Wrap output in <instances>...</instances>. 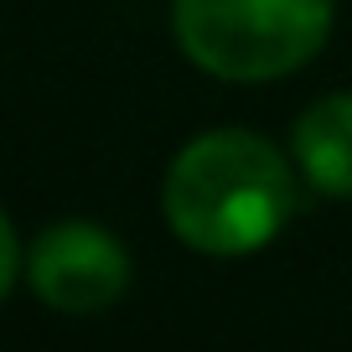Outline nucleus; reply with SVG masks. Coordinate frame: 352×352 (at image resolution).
Returning <instances> with one entry per match:
<instances>
[{"label": "nucleus", "mask_w": 352, "mask_h": 352, "mask_svg": "<svg viewBox=\"0 0 352 352\" xmlns=\"http://www.w3.org/2000/svg\"><path fill=\"white\" fill-rule=\"evenodd\" d=\"M161 212L187 249L239 259L275 239L296 212V176L275 140L254 130H208L176 151Z\"/></svg>", "instance_id": "f257e3e1"}, {"label": "nucleus", "mask_w": 352, "mask_h": 352, "mask_svg": "<svg viewBox=\"0 0 352 352\" xmlns=\"http://www.w3.org/2000/svg\"><path fill=\"white\" fill-rule=\"evenodd\" d=\"M26 280L57 316H99L130 290V249L88 218H63L26 249Z\"/></svg>", "instance_id": "7ed1b4c3"}, {"label": "nucleus", "mask_w": 352, "mask_h": 352, "mask_svg": "<svg viewBox=\"0 0 352 352\" xmlns=\"http://www.w3.org/2000/svg\"><path fill=\"white\" fill-rule=\"evenodd\" d=\"M296 166L321 197H352V94H327L296 120Z\"/></svg>", "instance_id": "20e7f679"}, {"label": "nucleus", "mask_w": 352, "mask_h": 352, "mask_svg": "<svg viewBox=\"0 0 352 352\" xmlns=\"http://www.w3.org/2000/svg\"><path fill=\"white\" fill-rule=\"evenodd\" d=\"M337 0H171L176 47L223 83H270L327 47Z\"/></svg>", "instance_id": "f03ea898"}, {"label": "nucleus", "mask_w": 352, "mask_h": 352, "mask_svg": "<svg viewBox=\"0 0 352 352\" xmlns=\"http://www.w3.org/2000/svg\"><path fill=\"white\" fill-rule=\"evenodd\" d=\"M16 270H21V243H16L11 218L0 212V300L11 296V285H16Z\"/></svg>", "instance_id": "39448f33"}]
</instances>
